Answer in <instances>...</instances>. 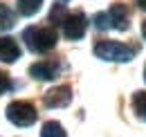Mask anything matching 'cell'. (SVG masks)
<instances>
[{"mask_svg":"<svg viewBox=\"0 0 146 137\" xmlns=\"http://www.w3.org/2000/svg\"><path fill=\"white\" fill-rule=\"evenodd\" d=\"M23 41L32 52H47L56 45V32L52 27H27L23 32Z\"/></svg>","mask_w":146,"mask_h":137,"instance_id":"cell-1","label":"cell"},{"mask_svg":"<svg viewBox=\"0 0 146 137\" xmlns=\"http://www.w3.org/2000/svg\"><path fill=\"white\" fill-rule=\"evenodd\" d=\"M94 54L104 61H121L126 63L135 56V50L130 45H124V43H115V41H101L94 45Z\"/></svg>","mask_w":146,"mask_h":137,"instance_id":"cell-2","label":"cell"},{"mask_svg":"<svg viewBox=\"0 0 146 137\" xmlns=\"http://www.w3.org/2000/svg\"><path fill=\"white\" fill-rule=\"evenodd\" d=\"M7 119L16 126H32L36 121V108L29 101H11L7 106Z\"/></svg>","mask_w":146,"mask_h":137,"instance_id":"cell-3","label":"cell"},{"mask_svg":"<svg viewBox=\"0 0 146 137\" xmlns=\"http://www.w3.org/2000/svg\"><path fill=\"white\" fill-rule=\"evenodd\" d=\"M61 25H63V34H65V38H70V41H76V38H81V36L86 34L88 20H86V16H83L81 11H76V14H70V16H65Z\"/></svg>","mask_w":146,"mask_h":137,"instance_id":"cell-4","label":"cell"},{"mask_svg":"<svg viewBox=\"0 0 146 137\" xmlns=\"http://www.w3.org/2000/svg\"><path fill=\"white\" fill-rule=\"evenodd\" d=\"M70 101H72V88L70 86L52 88V90L43 97V103H45L47 108H65Z\"/></svg>","mask_w":146,"mask_h":137,"instance_id":"cell-5","label":"cell"},{"mask_svg":"<svg viewBox=\"0 0 146 137\" xmlns=\"http://www.w3.org/2000/svg\"><path fill=\"white\" fill-rule=\"evenodd\" d=\"M29 74L38 79V81H52L56 74H58V63L56 61H40V63H34L29 68Z\"/></svg>","mask_w":146,"mask_h":137,"instance_id":"cell-6","label":"cell"},{"mask_svg":"<svg viewBox=\"0 0 146 137\" xmlns=\"http://www.w3.org/2000/svg\"><path fill=\"white\" fill-rule=\"evenodd\" d=\"M108 18H110V27H115V29H128L130 18H128V9L124 5H112L110 11H108Z\"/></svg>","mask_w":146,"mask_h":137,"instance_id":"cell-7","label":"cell"},{"mask_svg":"<svg viewBox=\"0 0 146 137\" xmlns=\"http://www.w3.org/2000/svg\"><path fill=\"white\" fill-rule=\"evenodd\" d=\"M20 56V47L14 38H0V61L5 63H14L16 59Z\"/></svg>","mask_w":146,"mask_h":137,"instance_id":"cell-8","label":"cell"},{"mask_svg":"<svg viewBox=\"0 0 146 137\" xmlns=\"http://www.w3.org/2000/svg\"><path fill=\"white\" fill-rule=\"evenodd\" d=\"M14 25H16V16H14V11H11L7 5H2V2H0V32L11 29Z\"/></svg>","mask_w":146,"mask_h":137,"instance_id":"cell-9","label":"cell"},{"mask_svg":"<svg viewBox=\"0 0 146 137\" xmlns=\"http://www.w3.org/2000/svg\"><path fill=\"white\" fill-rule=\"evenodd\" d=\"M133 108H135V115H137L142 121H146V90L135 92V97H133Z\"/></svg>","mask_w":146,"mask_h":137,"instance_id":"cell-10","label":"cell"},{"mask_svg":"<svg viewBox=\"0 0 146 137\" xmlns=\"http://www.w3.org/2000/svg\"><path fill=\"white\" fill-rule=\"evenodd\" d=\"M43 0H18V11L23 16H34L38 9H40Z\"/></svg>","mask_w":146,"mask_h":137,"instance_id":"cell-11","label":"cell"},{"mask_svg":"<svg viewBox=\"0 0 146 137\" xmlns=\"http://www.w3.org/2000/svg\"><path fill=\"white\" fill-rule=\"evenodd\" d=\"M40 137H65V130L58 121H47L40 130Z\"/></svg>","mask_w":146,"mask_h":137,"instance_id":"cell-12","label":"cell"},{"mask_svg":"<svg viewBox=\"0 0 146 137\" xmlns=\"http://www.w3.org/2000/svg\"><path fill=\"white\" fill-rule=\"evenodd\" d=\"M63 18H65V5H63V2H56L54 9L50 11V20H52V23H58V20L63 23Z\"/></svg>","mask_w":146,"mask_h":137,"instance_id":"cell-13","label":"cell"},{"mask_svg":"<svg viewBox=\"0 0 146 137\" xmlns=\"http://www.w3.org/2000/svg\"><path fill=\"white\" fill-rule=\"evenodd\" d=\"M94 27H97V29H110L108 11H106V14H97V16H94Z\"/></svg>","mask_w":146,"mask_h":137,"instance_id":"cell-14","label":"cell"},{"mask_svg":"<svg viewBox=\"0 0 146 137\" xmlns=\"http://www.w3.org/2000/svg\"><path fill=\"white\" fill-rule=\"evenodd\" d=\"M9 88H11V81H9V74L0 72V94H5V92H7Z\"/></svg>","mask_w":146,"mask_h":137,"instance_id":"cell-15","label":"cell"},{"mask_svg":"<svg viewBox=\"0 0 146 137\" xmlns=\"http://www.w3.org/2000/svg\"><path fill=\"white\" fill-rule=\"evenodd\" d=\"M137 5H139V7H142V9L146 11V0H137Z\"/></svg>","mask_w":146,"mask_h":137,"instance_id":"cell-16","label":"cell"},{"mask_svg":"<svg viewBox=\"0 0 146 137\" xmlns=\"http://www.w3.org/2000/svg\"><path fill=\"white\" fill-rule=\"evenodd\" d=\"M142 34H144V38H146V20L142 23Z\"/></svg>","mask_w":146,"mask_h":137,"instance_id":"cell-17","label":"cell"},{"mask_svg":"<svg viewBox=\"0 0 146 137\" xmlns=\"http://www.w3.org/2000/svg\"><path fill=\"white\" fill-rule=\"evenodd\" d=\"M144 79H146V70H144Z\"/></svg>","mask_w":146,"mask_h":137,"instance_id":"cell-18","label":"cell"},{"mask_svg":"<svg viewBox=\"0 0 146 137\" xmlns=\"http://www.w3.org/2000/svg\"><path fill=\"white\" fill-rule=\"evenodd\" d=\"M65 2H68V0H65Z\"/></svg>","mask_w":146,"mask_h":137,"instance_id":"cell-19","label":"cell"}]
</instances>
